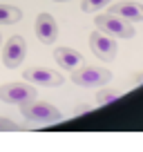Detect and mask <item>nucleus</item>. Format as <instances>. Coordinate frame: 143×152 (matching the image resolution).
<instances>
[{
	"label": "nucleus",
	"mask_w": 143,
	"mask_h": 152,
	"mask_svg": "<svg viewBox=\"0 0 143 152\" xmlns=\"http://www.w3.org/2000/svg\"><path fill=\"white\" fill-rule=\"evenodd\" d=\"M20 112L27 121L36 125H49V123H61L63 121V112L58 107L49 103H43V101L34 99V101H27V103H20Z\"/></svg>",
	"instance_id": "nucleus-1"
},
{
	"label": "nucleus",
	"mask_w": 143,
	"mask_h": 152,
	"mask_svg": "<svg viewBox=\"0 0 143 152\" xmlns=\"http://www.w3.org/2000/svg\"><path fill=\"white\" fill-rule=\"evenodd\" d=\"M72 83L85 87V90H92V87H103L107 83H112V72L105 69V67H92L83 63L81 67L72 69Z\"/></svg>",
	"instance_id": "nucleus-2"
},
{
	"label": "nucleus",
	"mask_w": 143,
	"mask_h": 152,
	"mask_svg": "<svg viewBox=\"0 0 143 152\" xmlns=\"http://www.w3.org/2000/svg\"><path fill=\"white\" fill-rule=\"evenodd\" d=\"M96 27L103 34L112 36V38H125V40L134 38V34H136V29L132 27V23H128V20L119 18V16H114V14L96 16Z\"/></svg>",
	"instance_id": "nucleus-3"
},
{
	"label": "nucleus",
	"mask_w": 143,
	"mask_h": 152,
	"mask_svg": "<svg viewBox=\"0 0 143 152\" xmlns=\"http://www.w3.org/2000/svg\"><path fill=\"white\" fill-rule=\"evenodd\" d=\"M34 99H38L36 85H29V83H5V85H0V101H5V103L20 105Z\"/></svg>",
	"instance_id": "nucleus-4"
},
{
	"label": "nucleus",
	"mask_w": 143,
	"mask_h": 152,
	"mask_svg": "<svg viewBox=\"0 0 143 152\" xmlns=\"http://www.w3.org/2000/svg\"><path fill=\"white\" fill-rule=\"evenodd\" d=\"M90 49L94 52V56H98L105 63H112L116 58V54H119L116 40L112 36H107V34H103L101 29H94L90 34Z\"/></svg>",
	"instance_id": "nucleus-5"
},
{
	"label": "nucleus",
	"mask_w": 143,
	"mask_h": 152,
	"mask_svg": "<svg viewBox=\"0 0 143 152\" xmlns=\"http://www.w3.org/2000/svg\"><path fill=\"white\" fill-rule=\"evenodd\" d=\"M23 78L27 83L40 87H61L63 85V74H58L56 69H49V67H27L23 69Z\"/></svg>",
	"instance_id": "nucleus-6"
},
{
	"label": "nucleus",
	"mask_w": 143,
	"mask_h": 152,
	"mask_svg": "<svg viewBox=\"0 0 143 152\" xmlns=\"http://www.w3.org/2000/svg\"><path fill=\"white\" fill-rule=\"evenodd\" d=\"M25 56H27V43H25L23 36H11L5 43V49H2V65L9 67V69H16V67L23 65Z\"/></svg>",
	"instance_id": "nucleus-7"
},
{
	"label": "nucleus",
	"mask_w": 143,
	"mask_h": 152,
	"mask_svg": "<svg viewBox=\"0 0 143 152\" xmlns=\"http://www.w3.org/2000/svg\"><path fill=\"white\" fill-rule=\"evenodd\" d=\"M36 36L43 45H54L58 38V25L54 20V16L49 14H38L36 18Z\"/></svg>",
	"instance_id": "nucleus-8"
},
{
	"label": "nucleus",
	"mask_w": 143,
	"mask_h": 152,
	"mask_svg": "<svg viewBox=\"0 0 143 152\" xmlns=\"http://www.w3.org/2000/svg\"><path fill=\"white\" fill-rule=\"evenodd\" d=\"M110 14L119 16V18L128 20V23H143V5L132 2V0H121L114 2L110 9Z\"/></svg>",
	"instance_id": "nucleus-9"
},
{
	"label": "nucleus",
	"mask_w": 143,
	"mask_h": 152,
	"mask_svg": "<svg viewBox=\"0 0 143 152\" xmlns=\"http://www.w3.org/2000/svg\"><path fill=\"white\" fill-rule=\"evenodd\" d=\"M54 61H56L63 69L72 72V69H76V67H81L83 63H85V58H83V54L74 52V49H69V47H56L54 49Z\"/></svg>",
	"instance_id": "nucleus-10"
},
{
	"label": "nucleus",
	"mask_w": 143,
	"mask_h": 152,
	"mask_svg": "<svg viewBox=\"0 0 143 152\" xmlns=\"http://www.w3.org/2000/svg\"><path fill=\"white\" fill-rule=\"evenodd\" d=\"M23 18V11L14 5H0V25H14Z\"/></svg>",
	"instance_id": "nucleus-11"
},
{
	"label": "nucleus",
	"mask_w": 143,
	"mask_h": 152,
	"mask_svg": "<svg viewBox=\"0 0 143 152\" xmlns=\"http://www.w3.org/2000/svg\"><path fill=\"white\" fill-rule=\"evenodd\" d=\"M121 96H123V90H101L98 94H96V105H110L114 103V101H119Z\"/></svg>",
	"instance_id": "nucleus-12"
},
{
	"label": "nucleus",
	"mask_w": 143,
	"mask_h": 152,
	"mask_svg": "<svg viewBox=\"0 0 143 152\" xmlns=\"http://www.w3.org/2000/svg\"><path fill=\"white\" fill-rule=\"evenodd\" d=\"M112 0H83L81 2V9L87 11V14H94V11H101L103 7H107Z\"/></svg>",
	"instance_id": "nucleus-13"
},
{
	"label": "nucleus",
	"mask_w": 143,
	"mask_h": 152,
	"mask_svg": "<svg viewBox=\"0 0 143 152\" xmlns=\"http://www.w3.org/2000/svg\"><path fill=\"white\" fill-rule=\"evenodd\" d=\"M16 130H20L18 123H14L7 116H0V132H16Z\"/></svg>",
	"instance_id": "nucleus-14"
},
{
	"label": "nucleus",
	"mask_w": 143,
	"mask_h": 152,
	"mask_svg": "<svg viewBox=\"0 0 143 152\" xmlns=\"http://www.w3.org/2000/svg\"><path fill=\"white\" fill-rule=\"evenodd\" d=\"M90 110H92V105H78V107L74 110V114L78 116V114H85V112H90Z\"/></svg>",
	"instance_id": "nucleus-15"
},
{
	"label": "nucleus",
	"mask_w": 143,
	"mask_h": 152,
	"mask_svg": "<svg viewBox=\"0 0 143 152\" xmlns=\"http://www.w3.org/2000/svg\"><path fill=\"white\" fill-rule=\"evenodd\" d=\"M136 83H139V85H143V72H141V74H136Z\"/></svg>",
	"instance_id": "nucleus-16"
},
{
	"label": "nucleus",
	"mask_w": 143,
	"mask_h": 152,
	"mask_svg": "<svg viewBox=\"0 0 143 152\" xmlns=\"http://www.w3.org/2000/svg\"><path fill=\"white\" fill-rule=\"evenodd\" d=\"M54 2H67V0H54Z\"/></svg>",
	"instance_id": "nucleus-17"
},
{
	"label": "nucleus",
	"mask_w": 143,
	"mask_h": 152,
	"mask_svg": "<svg viewBox=\"0 0 143 152\" xmlns=\"http://www.w3.org/2000/svg\"><path fill=\"white\" fill-rule=\"evenodd\" d=\"M0 47H2V36H0Z\"/></svg>",
	"instance_id": "nucleus-18"
}]
</instances>
